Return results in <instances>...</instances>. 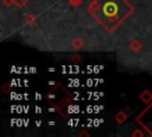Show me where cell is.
I'll use <instances>...</instances> for the list:
<instances>
[{
    "label": "cell",
    "mask_w": 152,
    "mask_h": 137,
    "mask_svg": "<svg viewBox=\"0 0 152 137\" xmlns=\"http://www.w3.org/2000/svg\"><path fill=\"white\" fill-rule=\"evenodd\" d=\"M90 12L102 26L112 31L128 17L132 6L126 0H95Z\"/></svg>",
    "instance_id": "6da1fadb"
}]
</instances>
